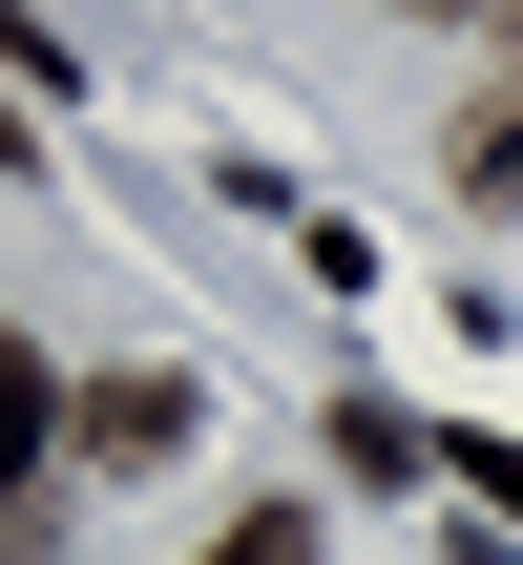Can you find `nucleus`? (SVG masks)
Returning <instances> with one entry per match:
<instances>
[{"label": "nucleus", "mask_w": 523, "mask_h": 565, "mask_svg": "<svg viewBox=\"0 0 523 565\" xmlns=\"http://www.w3.org/2000/svg\"><path fill=\"white\" fill-rule=\"evenodd\" d=\"M210 565H314V503H231V524H210Z\"/></svg>", "instance_id": "4"}, {"label": "nucleus", "mask_w": 523, "mask_h": 565, "mask_svg": "<svg viewBox=\"0 0 523 565\" xmlns=\"http://www.w3.org/2000/svg\"><path fill=\"white\" fill-rule=\"evenodd\" d=\"M189 440H210V377H189V356H105V377L63 398V461H84V482H147V461H189Z\"/></svg>", "instance_id": "1"}, {"label": "nucleus", "mask_w": 523, "mask_h": 565, "mask_svg": "<svg viewBox=\"0 0 523 565\" xmlns=\"http://www.w3.org/2000/svg\"><path fill=\"white\" fill-rule=\"evenodd\" d=\"M419 461H440V440H419L398 398H335V482H419Z\"/></svg>", "instance_id": "3"}, {"label": "nucleus", "mask_w": 523, "mask_h": 565, "mask_svg": "<svg viewBox=\"0 0 523 565\" xmlns=\"http://www.w3.org/2000/svg\"><path fill=\"white\" fill-rule=\"evenodd\" d=\"M419 21H482V0H419Z\"/></svg>", "instance_id": "6"}, {"label": "nucleus", "mask_w": 523, "mask_h": 565, "mask_svg": "<svg viewBox=\"0 0 523 565\" xmlns=\"http://www.w3.org/2000/svg\"><path fill=\"white\" fill-rule=\"evenodd\" d=\"M440 168H461V210H503V231H523V84H482V105L440 126Z\"/></svg>", "instance_id": "2"}, {"label": "nucleus", "mask_w": 523, "mask_h": 565, "mask_svg": "<svg viewBox=\"0 0 523 565\" xmlns=\"http://www.w3.org/2000/svg\"><path fill=\"white\" fill-rule=\"evenodd\" d=\"M461 482H482V524H523V440H461Z\"/></svg>", "instance_id": "5"}]
</instances>
